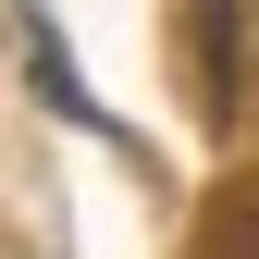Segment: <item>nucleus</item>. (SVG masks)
<instances>
[{"instance_id": "nucleus-1", "label": "nucleus", "mask_w": 259, "mask_h": 259, "mask_svg": "<svg viewBox=\"0 0 259 259\" xmlns=\"http://www.w3.org/2000/svg\"><path fill=\"white\" fill-rule=\"evenodd\" d=\"M198 37H210L198 50V99L222 111V99H235V0H198Z\"/></svg>"}]
</instances>
